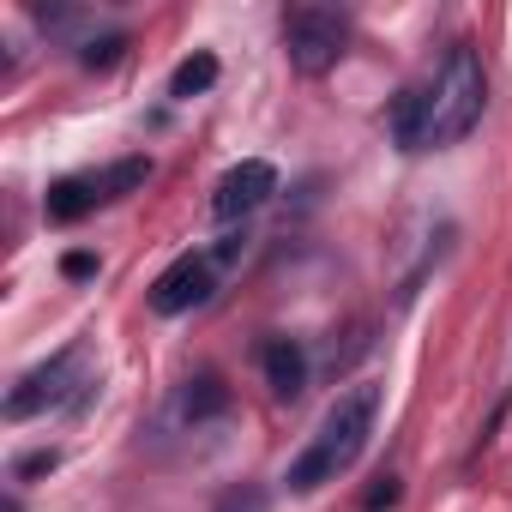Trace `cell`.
I'll return each mask as SVG.
<instances>
[{"label": "cell", "instance_id": "6da1fadb", "mask_svg": "<svg viewBox=\"0 0 512 512\" xmlns=\"http://www.w3.org/2000/svg\"><path fill=\"white\" fill-rule=\"evenodd\" d=\"M488 109V73H482V55L470 43H452L440 55V67L422 79V85H404L386 109V127L404 151H440V145H458L470 139V127L482 121Z\"/></svg>", "mask_w": 512, "mask_h": 512}, {"label": "cell", "instance_id": "7a4b0ae2", "mask_svg": "<svg viewBox=\"0 0 512 512\" xmlns=\"http://www.w3.org/2000/svg\"><path fill=\"white\" fill-rule=\"evenodd\" d=\"M374 422H380V386H350V392H338V404L326 410V422H320V434L302 446V458L290 464V488L296 494H314V488H326V482H338L362 452H368V440H374Z\"/></svg>", "mask_w": 512, "mask_h": 512}, {"label": "cell", "instance_id": "3957f363", "mask_svg": "<svg viewBox=\"0 0 512 512\" xmlns=\"http://www.w3.org/2000/svg\"><path fill=\"white\" fill-rule=\"evenodd\" d=\"M350 49V19L332 7H290L284 13V55L302 79H326Z\"/></svg>", "mask_w": 512, "mask_h": 512}, {"label": "cell", "instance_id": "277c9868", "mask_svg": "<svg viewBox=\"0 0 512 512\" xmlns=\"http://www.w3.org/2000/svg\"><path fill=\"white\" fill-rule=\"evenodd\" d=\"M85 398H91V380L79 374V344H67V350H55L43 368H31V374L7 392V416H13V422H25V416L55 410V404L79 410Z\"/></svg>", "mask_w": 512, "mask_h": 512}, {"label": "cell", "instance_id": "5b68a950", "mask_svg": "<svg viewBox=\"0 0 512 512\" xmlns=\"http://www.w3.org/2000/svg\"><path fill=\"white\" fill-rule=\"evenodd\" d=\"M211 290H217V278H211V260L205 253H181L175 266H163L157 272V284H151V314H163V320H175V314H193V308H205L211 302Z\"/></svg>", "mask_w": 512, "mask_h": 512}, {"label": "cell", "instance_id": "8992f818", "mask_svg": "<svg viewBox=\"0 0 512 512\" xmlns=\"http://www.w3.org/2000/svg\"><path fill=\"white\" fill-rule=\"evenodd\" d=\"M272 193H278V169H272L266 157H247V163H235V169L217 181L211 217H217V223H235V217H247V211H260Z\"/></svg>", "mask_w": 512, "mask_h": 512}, {"label": "cell", "instance_id": "52a82bcc", "mask_svg": "<svg viewBox=\"0 0 512 512\" xmlns=\"http://www.w3.org/2000/svg\"><path fill=\"white\" fill-rule=\"evenodd\" d=\"M97 205H103V181H97V169H91V175H61V181L43 193L49 223H79V217H91Z\"/></svg>", "mask_w": 512, "mask_h": 512}, {"label": "cell", "instance_id": "ba28073f", "mask_svg": "<svg viewBox=\"0 0 512 512\" xmlns=\"http://www.w3.org/2000/svg\"><path fill=\"white\" fill-rule=\"evenodd\" d=\"M260 368H266V386L278 398H302V386H308V350L296 338H272L260 350Z\"/></svg>", "mask_w": 512, "mask_h": 512}, {"label": "cell", "instance_id": "9c48e42d", "mask_svg": "<svg viewBox=\"0 0 512 512\" xmlns=\"http://www.w3.org/2000/svg\"><path fill=\"white\" fill-rule=\"evenodd\" d=\"M229 404H235V392H229L223 374H193L187 392H181V416H187V422H211V416H223Z\"/></svg>", "mask_w": 512, "mask_h": 512}, {"label": "cell", "instance_id": "30bf717a", "mask_svg": "<svg viewBox=\"0 0 512 512\" xmlns=\"http://www.w3.org/2000/svg\"><path fill=\"white\" fill-rule=\"evenodd\" d=\"M217 73H223V67H217V55H211V49H193V55H187V61L169 73V97H175V103H187V97H205V91L217 85Z\"/></svg>", "mask_w": 512, "mask_h": 512}, {"label": "cell", "instance_id": "8fae6325", "mask_svg": "<svg viewBox=\"0 0 512 512\" xmlns=\"http://www.w3.org/2000/svg\"><path fill=\"white\" fill-rule=\"evenodd\" d=\"M211 512H272V494L260 488V482H235V488H223L217 494V506Z\"/></svg>", "mask_w": 512, "mask_h": 512}, {"label": "cell", "instance_id": "7c38bea8", "mask_svg": "<svg viewBox=\"0 0 512 512\" xmlns=\"http://www.w3.org/2000/svg\"><path fill=\"white\" fill-rule=\"evenodd\" d=\"M121 49H127V37H121V31H109V37H91V43L79 49V61H85V67H115V61H121Z\"/></svg>", "mask_w": 512, "mask_h": 512}, {"label": "cell", "instance_id": "4fadbf2b", "mask_svg": "<svg viewBox=\"0 0 512 512\" xmlns=\"http://www.w3.org/2000/svg\"><path fill=\"white\" fill-rule=\"evenodd\" d=\"M61 464V452L55 446H43V452H25V458H13V482H31V476H49Z\"/></svg>", "mask_w": 512, "mask_h": 512}, {"label": "cell", "instance_id": "5bb4252c", "mask_svg": "<svg viewBox=\"0 0 512 512\" xmlns=\"http://www.w3.org/2000/svg\"><path fill=\"white\" fill-rule=\"evenodd\" d=\"M398 500H404V482H398V476H380V482L362 494V512H386V506H398Z\"/></svg>", "mask_w": 512, "mask_h": 512}, {"label": "cell", "instance_id": "9a60e30c", "mask_svg": "<svg viewBox=\"0 0 512 512\" xmlns=\"http://www.w3.org/2000/svg\"><path fill=\"white\" fill-rule=\"evenodd\" d=\"M61 278H73V284H79V278H97V253H85V247H73V253H67V260H61Z\"/></svg>", "mask_w": 512, "mask_h": 512}]
</instances>
